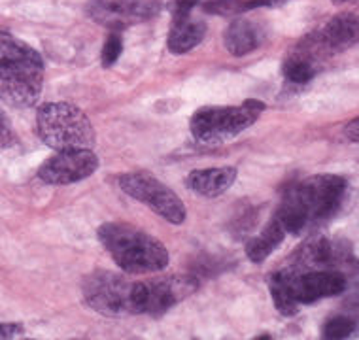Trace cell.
I'll return each instance as SVG.
<instances>
[{
	"instance_id": "obj_27",
	"label": "cell",
	"mask_w": 359,
	"mask_h": 340,
	"mask_svg": "<svg viewBox=\"0 0 359 340\" xmlns=\"http://www.w3.org/2000/svg\"><path fill=\"white\" fill-rule=\"evenodd\" d=\"M334 4H344V2H348V0H333Z\"/></svg>"
},
{
	"instance_id": "obj_24",
	"label": "cell",
	"mask_w": 359,
	"mask_h": 340,
	"mask_svg": "<svg viewBox=\"0 0 359 340\" xmlns=\"http://www.w3.org/2000/svg\"><path fill=\"white\" fill-rule=\"evenodd\" d=\"M287 0H244L246 4V12L254 10V8H278L285 4Z\"/></svg>"
},
{
	"instance_id": "obj_7",
	"label": "cell",
	"mask_w": 359,
	"mask_h": 340,
	"mask_svg": "<svg viewBox=\"0 0 359 340\" xmlns=\"http://www.w3.org/2000/svg\"><path fill=\"white\" fill-rule=\"evenodd\" d=\"M119 187L129 197L137 198L149 206L155 214L165 217L168 223L182 225L186 219V206L182 198L165 186L161 179L148 172H127L119 176Z\"/></svg>"
},
{
	"instance_id": "obj_22",
	"label": "cell",
	"mask_w": 359,
	"mask_h": 340,
	"mask_svg": "<svg viewBox=\"0 0 359 340\" xmlns=\"http://www.w3.org/2000/svg\"><path fill=\"white\" fill-rule=\"evenodd\" d=\"M121 53H123V40H121L119 34H110L108 40H106L104 48H102V53H100L102 67L110 68L111 64H116Z\"/></svg>"
},
{
	"instance_id": "obj_16",
	"label": "cell",
	"mask_w": 359,
	"mask_h": 340,
	"mask_svg": "<svg viewBox=\"0 0 359 340\" xmlns=\"http://www.w3.org/2000/svg\"><path fill=\"white\" fill-rule=\"evenodd\" d=\"M337 259V250L327 238L316 236L310 238L297 254V263L290 268L293 271H318V268H331Z\"/></svg>"
},
{
	"instance_id": "obj_14",
	"label": "cell",
	"mask_w": 359,
	"mask_h": 340,
	"mask_svg": "<svg viewBox=\"0 0 359 340\" xmlns=\"http://www.w3.org/2000/svg\"><path fill=\"white\" fill-rule=\"evenodd\" d=\"M263 29L250 19H236L223 34V42L231 55L244 57L263 43Z\"/></svg>"
},
{
	"instance_id": "obj_1",
	"label": "cell",
	"mask_w": 359,
	"mask_h": 340,
	"mask_svg": "<svg viewBox=\"0 0 359 340\" xmlns=\"http://www.w3.org/2000/svg\"><path fill=\"white\" fill-rule=\"evenodd\" d=\"M346 193V179L334 174H318L287 189L276 219L285 233L301 235L339 210Z\"/></svg>"
},
{
	"instance_id": "obj_15",
	"label": "cell",
	"mask_w": 359,
	"mask_h": 340,
	"mask_svg": "<svg viewBox=\"0 0 359 340\" xmlns=\"http://www.w3.org/2000/svg\"><path fill=\"white\" fill-rule=\"evenodd\" d=\"M236 182V168L216 167L193 170L187 178V184L201 197H219Z\"/></svg>"
},
{
	"instance_id": "obj_3",
	"label": "cell",
	"mask_w": 359,
	"mask_h": 340,
	"mask_svg": "<svg viewBox=\"0 0 359 340\" xmlns=\"http://www.w3.org/2000/svg\"><path fill=\"white\" fill-rule=\"evenodd\" d=\"M97 235L121 271L129 274H151L167 268L168 252L163 242L130 223H104Z\"/></svg>"
},
{
	"instance_id": "obj_21",
	"label": "cell",
	"mask_w": 359,
	"mask_h": 340,
	"mask_svg": "<svg viewBox=\"0 0 359 340\" xmlns=\"http://www.w3.org/2000/svg\"><path fill=\"white\" fill-rule=\"evenodd\" d=\"M203 8L205 12L216 13V15H236V13L246 12L244 0H208Z\"/></svg>"
},
{
	"instance_id": "obj_13",
	"label": "cell",
	"mask_w": 359,
	"mask_h": 340,
	"mask_svg": "<svg viewBox=\"0 0 359 340\" xmlns=\"http://www.w3.org/2000/svg\"><path fill=\"white\" fill-rule=\"evenodd\" d=\"M172 27L168 32V50L174 55H184L193 48H197L206 36V25L189 13L184 15H172Z\"/></svg>"
},
{
	"instance_id": "obj_4",
	"label": "cell",
	"mask_w": 359,
	"mask_h": 340,
	"mask_svg": "<svg viewBox=\"0 0 359 340\" xmlns=\"http://www.w3.org/2000/svg\"><path fill=\"white\" fill-rule=\"evenodd\" d=\"M36 132L46 146L55 151L91 149L95 130L80 108L69 102H48L36 111Z\"/></svg>"
},
{
	"instance_id": "obj_19",
	"label": "cell",
	"mask_w": 359,
	"mask_h": 340,
	"mask_svg": "<svg viewBox=\"0 0 359 340\" xmlns=\"http://www.w3.org/2000/svg\"><path fill=\"white\" fill-rule=\"evenodd\" d=\"M269 287H271V295H273L274 306L282 315H293L297 314L299 304L291 299L290 291L285 287L284 280H282V274L280 272H274L269 278Z\"/></svg>"
},
{
	"instance_id": "obj_18",
	"label": "cell",
	"mask_w": 359,
	"mask_h": 340,
	"mask_svg": "<svg viewBox=\"0 0 359 340\" xmlns=\"http://www.w3.org/2000/svg\"><path fill=\"white\" fill-rule=\"evenodd\" d=\"M318 72V55L306 50L303 43L299 46V50L295 53H291V57L284 62V76L285 80L295 86H304L312 81V78Z\"/></svg>"
},
{
	"instance_id": "obj_6",
	"label": "cell",
	"mask_w": 359,
	"mask_h": 340,
	"mask_svg": "<svg viewBox=\"0 0 359 340\" xmlns=\"http://www.w3.org/2000/svg\"><path fill=\"white\" fill-rule=\"evenodd\" d=\"M197 290V280L191 276H167L133 285L130 308L133 314L161 315L167 310L189 297Z\"/></svg>"
},
{
	"instance_id": "obj_2",
	"label": "cell",
	"mask_w": 359,
	"mask_h": 340,
	"mask_svg": "<svg viewBox=\"0 0 359 340\" xmlns=\"http://www.w3.org/2000/svg\"><path fill=\"white\" fill-rule=\"evenodd\" d=\"M42 89V55L10 32H0V99L13 108H31Z\"/></svg>"
},
{
	"instance_id": "obj_23",
	"label": "cell",
	"mask_w": 359,
	"mask_h": 340,
	"mask_svg": "<svg viewBox=\"0 0 359 340\" xmlns=\"http://www.w3.org/2000/svg\"><path fill=\"white\" fill-rule=\"evenodd\" d=\"M15 142V135H13L12 123L0 110V148H10Z\"/></svg>"
},
{
	"instance_id": "obj_9",
	"label": "cell",
	"mask_w": 359,
	"mask_h": 340,
	"mask_svg": "<svg viewBox=\"0 0 359 340\" xmlns=\"http://www.w3.org/2000/svg\"><path fill=\"white\" fill-rule=\"evenodd\" d=\"M282 274L285 287L291 299L297 304L316 303L320 299L337 297L346 290L344 274L333 268H318V271H293L284 268Z\"/></svg>"
},
{
	"instance_id": "obj_25",
	"label": "cell",
	"mask_w": 359,
	"mask_h": 340,
	"mask_svg": "<svg viewBox=\"0 0 359 340\" xmlns=\"http://www.w3.org/2000/svg\"><path fill=\"white\" fill-rule=\"evenodd\" d=\"M21 334H23V327L19 323H0V339H13Z\"/></svg>"
},
{
	"instance_id": "obj_5",
	"label": "cell",
	"mask_w": 359,
	"mask_h": 340,
	"mask_svg": "<svg viewBox=\"0 0 359 340\" xmlns=\"http://www.w3.org/2000/svg\"><path fill=\"white\" fill-rule=\"evenodd\" d=\"M265 104L246 100L241 106H205L193 114L191 135L201 144H223L235 138L257 121Z\"/></svg>"
},
{
	"instance_id": "obj_8",
	"label": "cell",
	"mask_w": 359,
	"mask_h": 340,
	"mask_svg": "<svg viewBox=\"0 0 359 340\" xmlns=\"http://www.w3.org/2000/svg\"><path fill=\"white\" fill-rule=\"evenodd\" d=\"M133 282L121 274L108 271H97L83 280L81 291L86 303L93 310L111 318L130 315V297H133Z\"/></svg>"
},
{
	"instance_id": "obj_26",
	"label": "cell",
	"mask_w": 359,
	"mask_h": 340,
	"mask_svg": "<svg viewBox=\"0 0 359 340\" xmlns=\"http://www.w3.org/2000/svg\"><path fill=\"white\" fill-rule=\"evenodd\" d=\"M358 119H353V123L348 125V138L353 142H358Z\"/></svg>"
},
{
	"instance_id": "obj_17",
	"label": "cell",
	"mask_w": 359,
	"mask_h": 340,
	"mask_svg": "<svg viewBox=\"0 0 359 340\" xmlns=\"http://www.w3.org/2000/svg\"><path fill=\"white\" fill-rule=\"evenodd\" d=\"M285 235L287 233L282 227V223L274 217L273 222L269 223L265 229H263L261 235L250 238L248 244H246V254H248V257L254 263H263L284 242Z\"/></svg>"
},
{
	"instance_id": "obj_12",
	"label": "cell",
	"mask_w": 359,
	"mask_h": 340,
	"mask_svg": "<svg viewBox=\"0 0 359 340\" xmlns=\"http://www.w3.org/2000/svg\"><path fill=\"white\" fill-rule=\"evenodd\" d=\"M358 27L355 13H341L331 19L322 31L306 36V40L316 50L318 55L342 53L358 42Z\"/></svg>"
},
{
	"instance_id": "obj_11",
	"label": "cell",
	"mask_w": 359,
	"mask_h": 340,
	"mask_svg": "<svg viewBox=\"0 0 359 340\" xmlns=\"http://www.w3.org/2000/svg\"><path fill=\"white\" fill-rule=\"evenodd\" d=\"M99 168V157L91 149L57 151L38 170V178L50 186H67L89 178Z\"/></svg>"
},
{
	"instance_id": "obj_10",
	"label": "cell",
	"mask_w": 359,
	"mask_h": 340,
	"mask_svg": "<svg viewBox=\"0 0 359 340\" xmlns=\"http://www.w3.org/2000/svg\"><path fill=\"white\" fill-rule=\"evenodd\" d=\"M163 6V0H89V18L110 27L127 29L155 18Z\"/></svg>"
},
{
	"instance_id": "obj_20",
	"label": "cell",
	"mask_w": 359,
	"mask_h": 340,
	"mask_svg": "<svg viewBox=\"0 0 359 340\" xmlns=\"http://www.w3.org/2000/svg\"><path fill=\"white\" fill-rule=\"evenodd\" d=\"M353 329H355V323H353L350 318H346V315H337V318H331V320L325 323L323 334H325V339L341 340L350 336V334L353 333Z\"/></svg>"
}]
</instances>
